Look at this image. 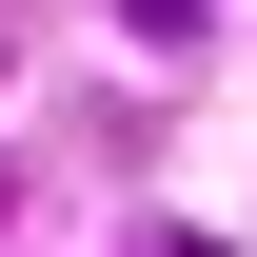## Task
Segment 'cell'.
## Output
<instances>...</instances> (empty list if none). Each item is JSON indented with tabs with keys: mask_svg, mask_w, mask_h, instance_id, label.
Returning <instances> with one entry per match:
<instances>
[{
	"mask_svg": "<svg viewBox=\"0 0 257 257\" xmlns=\"http://www.w3.org/2000/svg\"><path fill=\"white\" fill-rule=\"evenodd\" d=\"M119 20H139V40H198V20H218V0H119Z\"/></svg>",
	"mask_w": 257,
	"mask_h": 257,
	"instance_id": "cell-1",
	"label": "cell"
}]
</instances>
